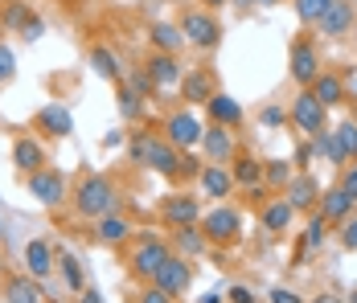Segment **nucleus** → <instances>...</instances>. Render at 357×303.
<instances>
[{"label":"nucleus","instance_id":"1","mask_svg":"<svg viewBox=\"0 0 357 303\" xmlns=\"http://www.w3.org/2000/svg\"><path fill=\"white\" fill-rule=\"evenodd\" d=\"M70 209L78 217L95 222V217H103V213L123 209V193H119V185L111 180L107 172H82L70 189Z\"/></svg>","mask_w":357,"mask_h":303},{"label":"nucleus","instance_id":"2","mask_svg":"<svg viewBox=\"0 0 357 303\" xmlns=\"http://www.w3.org/2000/svg\"><path fill=\"white\" fill-rule=\"evenodd\" d=\"M128 160L140 164L148 172H160L165 180H173L177 172V160H181V148H173L165 132H152V127H136L128 135Z\"/></svg>","mask_w":357,"mask_h":303},{"label":"nucleus","instance_id":"3","mask_svg":"<svg viewBox=\"0 0 357 303\" xmlns=\"http://www.w3.org/2000/svg\"><path fill=\"white\" fill-rule=\"evenodd\" d=\"M181 33H185V45H193V49H218L222 45V21H218V13L210 8H202V4H185L181 8Z\"/></svg>","mask_w":357,"mask_h":303},{"label":"nucleus","instance_id":"4","mask_svg":"<svg viewBox=\"0 0 357 303\" xmlns=\"http://www.w3.org/2000/svg\"><path fill=\"white\" fill-rule=\"evenodd\" d=\"M25 180V189H29V197H33L41 209H62V205L70 201V180H66V172L54 169V164H45V169L29 172V176H21Z\"/></svg>","mask_w":357,"mask_h":303},{"label":"nucleus","instance_id":"5","mask_svg":"<svg viewBox=\"0 0 357 303\" xmlns=\"http://www.w3.org/2000/svg\"><path fill=\"white\" fill-rule=\"evenodd\" d=\"M160 132L165 139L181 148V152H193V148H202V135H206V119L197 115V107H177V111H169L165 119H160Z\"/></svg>","mask_w":357,"mask_h":303},{"label":"nucleus","instance_id":"6","mask_svg":"<svg viewBox=\"0 0 357 303\" xmlns=\"http://www.w3.org/2000/svg\"><path fill=\"white\" fill-rule=\"evenodd\" d=\"M169 258H173V246H169V242H160L156 234H140V242H136L132 254H128V274L140 279V283H152L156 270L165 267Z\"/></svg>","mask_w":357,"mask_h":303},{"label":"nucleus","instance_id":"7","mask_svg":"<svg viewBox=\"0 0 357 303\" xmlns=\"http://www.w3.org/2000/svg\"><path fill=\"white\" fill-rule=\"evenodd\" d=\"M321 70H324V58H321L317 37L300 33L291 41V49H287V74H291V82H296V86H312Z\"/></svg>","mask_w":357,"mask_h":303},{"label":"nucleus","instance_id":"8","mask_svg":"<svg viewBox=\"0 0 357 303\" xmlns=\"http://www.w3.org/2000/svg\"><path fill=\"white\" fill-rule=\"evenodd\" d=\"M202 230H206V238H210V246H234L238 238H243V213L234 209V205H214L210 213H202V222H197Z\"/></svg>","mask_w":357,"mask_h":303},{"label":"nucleus","instance_id":"9","mask_svg":"<svg viewBox=\"0 0 357 303\" xmlns=\"http://www.w3.org/2000/svg\"><path fill=\"white\" fill-rule=\"evenodd\" d=\"M287 123H291L296 132H304V135H317V132L328 127V107H324L308 86H300L296 99H291V111H287Z\"/></svg>","mask_w":357,"mask_h":303},{"label":"nucleus","instance_id":"10","mask_svg":"<svg viewBox=\"0 0 357 303\" xmlns=\"http://www.w3.org/2000/svg\"><path fill=\"white\" fill-rule=\"evenodd\" d=\"M29 132L41 135V139H70L74 135L70 107H62V102H45V107H37L33 119H29Z\"/></svg>","mask_w":357,"mask_h":303},{"label":"nucleus","instance_id":"11","mask_svg":"<svg viewBox=\"0 0 357 303\" xmlns=\"http://www.w3.org/2000/svg\"><path fill=\"white\" fill-rule=\"evenodd\" d=\"M91 226H95V230H91V242H95V246H103V250H119V246H128L132 234H136V226H132V217H128L123 209L95 217Z\"/></svg>","mask_w":357,"mask_h":303},{"label":"nucleus","instance_id":"12","mask_svg":"<svg viewBox=\"0 0 357 303\" xmlns=\"http://www.w3.org/2000/svg\"><path fill=\"white\" fill-rule=\"evenodd\" d=\"M156 213H160V222H165L169 230L197 226V222H202V197H193V193H169Z\"/></svg>","mask_w":357,"mask_h":303},{"label":"nucleus","instance_id":"13","mask_svg":"<svg viewBox=\"0 0 357 303\" xmlns=\"http://www.w3.org/2000/svg\"><path fill=\"white\" fill-rule=\"evenodd\" d=\"M0 300L4 303H45L41 279H33L29 270H4V279H0Z\"/></svg>","mask_w":357,"mask_h":303},{"label":"nucleus","instance_id":"14","mask_svg":"<svg viewBox=\"0 0 357 303\" xmlns=\"http://www.w3.org/2000/svg\"><path fill=\"white\" fill-rule=\"evenodd\" d=\"M214 95H218V78L210 66H193L181 74V99H185V107H206Z\"/></svg>","mask_w":357,"mask_h":303},{"label":"nucleus","instance_id":"15","mask_svg":"<svg viewBox=\"0 0 357 303\" xmlns=\"http://www.w3.org/2000/svg\"><path fill=\"white\" fill-rule=\"evenodd\" d=\"M8 160H13V169L21 172V176H29V172L45 169L50 164V156H45V143H41V135H17L13 139V148H8Z\"/></svg>","mask_w":357,"mask_h":303},{"label":"nucleus","instance_id":"16","mask_svg":"<svg viewBox=\"0 0 357 303\" xmlns=\"http://www.w3.org/2000/svg\"><path fill=\"white\" fill-rule=\"evenodd\" d=\"M354 25H357V4L354 0H333L328 13L317 21V33H324L328 41H345L354 33Z\"/></svg>","mask_w":357,"mask_h":303},{"label":"nucleus","instance_id":"17","mask_svg":"<svg viewBox=\"0 0 357 303\" xmlns=\"http://www.w3.org/2000/svg\"><path fill=\"white\" fill-rule=\"evenodd\" d=\"M238 152V139H234V127H222V123H206V135H202V156L206 164H230Z\"/></svg>","mask_w":357,"mask_h":303},{"label":"nucleus","instance_id":"18","mask_svg":"<svg viewBox=\"0 0 357 303\" xmlns=\"http://www.w3.org/2000/svg\"><path fill=\"white\" fill-rule=\"evenodd\" d=\"M321 185H317V176H312V172H291V180H287V189H284V197L287 201H291V209H296V213H312V209H317V205H321Z\"/></svg>","mask_w":357,"mask_h":303},{"label":"nucleus","instance_id":"19","mask_svg":"<svg viewBox=\"0 0 357 303\" xmlns=\"http://www.w3.org/2000/svg\"><path fill=\"white\" fill-rule=\"evenodd\" d=\"M160 291H169V295H185L189 287H193V258H185V254H173L165 267L156 270V279H152Z\"/></svg>","mask_w":357,"mask_h":303},{"label":"nucleus","instance_id":"20","mask_svg":"<svg viewBox=\"0 0 357 303\" xmlns=\"http://www.w3.org/2000/svg\"><path fill=\"white\" fill-rule=\"evenodd\" d=\"M144 70H148V78L156 82V91L181 86V74H185V66L177 62V54H160V49H152V54L144 58Z\"/></svg>","mask_w":357,"mask_h":303},{"label":"nucleus","instance_id":"21","mask_svg":"<svg viewBox=\"0 0 357 303\" xmlns=\"http://www.w3.org/2000/svg\"><path fill=\"white\" fill-rule=\"evenodd\" d=\"M197 189H202L206 201H226L238 185H234V176H230V164H206L202 176H197Z\"/></svg>","mask_w":357,"mask_h":303},{"label":"nucleus","instance_id":"22","mask_svg":"<svg viewBox=\"0 0 357 303\" xmlns=\"http://www.w3.org/2000/svg\"><path fill=\"white\" fill-rule=\"evenodd\" d=\"M25 270L45 283V279L58 270V250H54L45 238H29V242H25Z\"/></svg>","mask_w":357,"mask_h":303},{"label":"nucleus","instance_id":"23","mask_svg":"<svg viewBox=\"0 0 357 303\" xmlns=\"http://www.w3.org/2000/svg\"><path fill=\"white\" fill-rule=\"evenodd\" d=\"M291 217H296V209H291V201H287L284 193L280 197H267V201L259 205V226L267 234H287L291 230Z\"/></svg>","mask_w":357,"mask_h":303},{"label":"nucleus","instance_id":"24","mask_svg":"<svg viewBox=\"0 0 357 303\" xmlns=\"http://www.w3.org/2000/svg\"><path fill=\"white\" fill-rule=\"evenodd\" d=\"M243 119H247L243 102L234 99V95H226V91H218L214 99L206 102V123H222V127H243Z\"/></svg>","mask_w":357,"mask_h":303},{"label":"nucleus","instance_id":"25","mask_svg":"<svg viewBox=\"0 0 357 303\" xmlns=\"http://www.w3.org/2000/svg\"><path fill=\"white\" fill-rule=\"evenodd\" d=\"M317 209L324 213V222H328V226H341V222L357 209V201L341 189V185H333V189H324V193H321V205H317Z\"/></svg>","mask_w":357,"mask_h":303},{"label":"nucleus","instance_id":"26","mask_svg":"<svg viewBox=\"0 0 357 303\" xmlns=\"http://www.w3.org/2000/svg\"><path fill=\"white\" fill-rule=\"evenodd\" d=\"M308 91H312V95H317V99L328 107V111H333V107H341V102L349 99V91H345V78H341L337 70H321V74H317V82H312Z\"/></svg>","mask_w":357,"mask_h":303},{"label":"nucleus","instance_id":"27","mask_svg":"<svg viewBox=\"0 0 357 303\" xmlns=\"http://www.w3.org/2000/svg\"><path fill=\"white\" fill-rule=\"evenodd\" d=\"M230 176H234L238 189H259V185H263V160L250 156V152H234V160H230Z\"/></svg>","mask_w":357,"mask_h":303},{"label":"nucleus","instance_id":"28","mask_svg":"<svg viewBox=\"0 0 357 303\" xmlns=\"http://www.w3.org/2000/svg\"><path fill=\"white\" fill-rule=\"evenodd\" d=\"M173 254H185V258H197V254H206L210 250V238H206V230L202 226H181V230H173Z\"/></svg>","mask_w":357,"mask_h":303},{"label":"nucleus","instance_id":"29","mask_svg":"<svg viewBox=\"0 0 357 303\" xmlns=\"http://www.w3.org/2000/svg\"><path fill=\"white\" fill-rule=\"evenodd\" d=\"M91 66H95L99 78H107L111 86H119V82L128 78V74H123V62H119V54L107 49V45H91Z\"/></svg>","mask_w":357,"mask_h":303},{"label":"nucleus","instance_id":"30","mask_svg":"<svg viewBox=\"0 0 357 303\" xmlns=\"http://www.w3.org/2000/svg\"><path fill=\"white\" fill-rule=\"evenodd\" d=\"M148 41H152V49H160V54H181L185 33H181V25H173V21H152V25H148Z\"/></svg>","mask_w":357,"mask_h":303},{"label":"nucleus","instance_id":"31","mask_svg":"<svg viewBox=\"0 0 357 303\" xmlns=\"http://www.w3.org/2000/svg\"><path fill=\"white\" fill-rule=\"evenodd\" d=\"M115 99H119V115H123L128 123H136V127H140L144 115H148V99H144V95H136L128 82H119V86H115Z\"/></svg>","mask_w":357,"mask_h":303},{"label":"nucleus","instance_id":"32","mask_svg":"<svg viewBox=\"0 0 357 303\" xmlns=\"http://www.w3.org/2000/svg\"><path fill=\"white\" fill-rule=\"evenodd\" d=\"M308 139H312V152H317V156H324V160H328L337 172L349 164V160H345V152H341V143H337V132H333V127H324V132L308 135Z\"/></svg>","mask_w":357,"mask_h":303},{"label":"nucleus","instance_id":"33","mask_svg":"<svg viewBox=\"0 0 357 303\" xmlns=\"http://www.w3.org/2000/svg\"><path fill=\"white\" fill-rule=\"evenodd\" d=\"M29 17H33L29 0H4V8H0V29H8V33H21V29L29 25Z\"/></svg>","mask_w":357,"mask_h":303},{"label":"nucleus","instance_id":"34","mask_svg":"<svg viewBox=\"0 0 357 303\" xmlns=\"http://www.w3.org/2000/svg\"><path fill=\"white\" fill-rule=\"evenodd\" d=\"M58 274H62V283H66V291H82L86 287V279H82V263L74 258L70 250H58Z\"/></svg>","mask_w":357,"mask_h":303},{"label":"nucleus","instance_id":"35","mask_svg":"<svg viewBox=\"0 0 357 303\" xmlns=\"http://www.w3.org/2000/svg\"><path fill=\"white\" fill-rule=\"evenodd\" d=\"M291 172H296L291 160H263V185L275 189V193H284L287 180H291Z\"/></svg>","mask_w":357,"mask_h":303},{"label":"nucleus","instance_id":"36","mask_svg":"<svg viewBox=\"0 0 357 303\" xmlns=\"http://www.w3.org/2000/svg\"><path fill=\"white\" fill-rule=\"evenodd\" d=\"M202 169H206V156H197V152H181L177 172H173V185H197Z\"/></svg>","mask_w":357,"mask_h":303},{"label":"nucleus","instance_id":"37","mask_svg":"<svg viewBox=\"0 0 357 303\" xmlns=\"http://www.w3.org/2000/svg\"><path fill=\"white\" fill-rule=\"evenodd\" d=\"M324 234H328V222H324L321 209H312V217H308V230H304V250H321V246H324Z\"/></svg>","mask_w":357,"mask_h":303},{"label":"nucleus","instance_id":"38","mask_svg":"<svg viewBox=\"0 0 357 303\" xmlns=\"http://www.w3.org/2000/svg\"><path fill=\"white\" fill-rule=\"evenodd\" d=\"M328 4H333V0H291V8H296V17H300L304 25H317L324 13H328Z\"/></svg>","mask_w":357,"mask_h":303},{"label":"nucleus","instance_id":"39","mask_svg":"<svg viewBox=\"0 0 357 303\" xmlns=\"http://www.w3.org/2000/svg\"><path fill=\"white\" fill-rule=\"evenodd\" d=\"M333 132H337V143H341L345 160H357V119H345V123H337Z\"/></svg>","mask_w":357,"mask_h":303},{"label":"nucleus","instance_id":"40","mask_svg":"<svg viewBox=\"0 0 357 303\" xmlns=\"http://www.w3.org/2000/svg\"><path fill=\"white\" fill-rule=\"evenodd\" d=\"M123 82H128V86H132L136 95H144V99H156V95H160V91H156V82L148 78V70H144V66L128 70V78H123Z\"/></svg>","mask_w":357,"mask_h":303},{"label":"nucleus","instance_id":"41","mask_svg":"<svg viewBox=\"0 0 357 303\" xmlns=\"http://www.w3.org/2000/svg\"><path fill=\"white\" fill-rule=\"evenodd\" d=\"M13 78H17V54L0 41V86H8Z\"/></svg>","mask_w":357,"mask_h":303},{"label":"nucleus","instance_id":"42","mask_svg":"<svg viewBox=\"0 0 357 303\" xmlns=\"http://www.w3.org/2000/svg\"><path fill=\"white\" fill-rule=\"evenodd\" d=\"M136 303H177V295L160 291L156 283H144V287H140V295H136Z\"/></svg>","mask_w":357,"mask_h":303},{"label":"nucleus","instance_id":"43","mask_svg":"<svg viewBox=\"0 0 357 303\" xmlns=\"http://www.w3.org/2000/svg\"><path fill=\"white\" fill-rule=\"evenodd\" d=\"M337 238H341V246H345V250H357V209L345 217V222H341Z\"/></svg>","mask_w":357,"mask_h":303},{"label":"nucleus","instance_id":"44","mask_svg":"<svg viewBox=\"0 0 357 303\" xmlns=\"http://www.w3.org/2000/svg\"><path fill=\"white\" fill-rule=\"evenodd\" d=\"M259 123H263V127H284L287 111L284 107H263V111H259Z\"/></svg>","mask_w":357,"mask_h":303},{"label":"nucleus","instance_id":"45","mask_svg":"<svg viewBox=\"0 0 357 303\" xmlns=\"http://www.w3.org/2000/svg\"><path fill=\"white\" fill-rule=\"evenodd\" d=\"M337 185H341V189H345V193H349V197L357 201V164H345V169H341V180H337Z\"/></svg>","mask_w":357,"mask_h":303},{"label":"nucleus","instance_id":"46","mask_svg":"<svg viewBox=\"0 0 357 303\" xmlns=\"http://www.w3.org/2000/svg\"><path fill=\"white\" fill-rule=\"evenodd\" d=\"M312 156H317V152H312V139H308V143H300V148H296V169L308 172V169H312Z\"/></svg>","mask_w":357,"mask_h":303},{"label":"nucleus","instance_id":"47","mask_svg":"<svg viewBox=\"0 0 357 303\" xmlns=\"http://www.w3.org/2000/svg\"><path fill=\"white\" fill-rule=\"evenodd\" d=\"M41 33H45V21L33 13V17H29V25L21 29V37H25V41H41Z\"/></svg>","mask_w":357,"mask_h":303},{"label":"nucleus","instance_id":"48","mask_svg":"<svg viewBox=\"0 0 357 303\" xmlns=\"http://www.w3.org/2000/svg\"><path fill=\"white\" fill-rule=\"evenodd\" d=\"M271 303H304V295H296L291 287H271V295H267Z\"/></svg>","mask_w":357,"mask_h":303},{"label":"nucleus","instance_id":"49","mask_svg":"<svg viewBox=\"0 0 357 303\" xmlns=\"http://www.w3.org/2000/svg\"><path fill=\"white\" fill-rule=\"evenodd\" d=\"M226 300H230V303H255V291H250V287H243V283H234V287L226 291Z\"/></svg>","mask_w":357,"mask_h":303},{"label":"nucleus","instance_id":"50","mask_svg":"<svg viewBox=\"0 0 357 303\" xmlns=\"http://www.w3.org/2000/svg\"><path fill=\"white\" fill-rule=\"evenodd\" d=\"M308 303H345V295H337V291H321V295H312Z\"/></svg>","mask_w":357,"mask_h":303},{"label":"nucleus","instance_id":"51","mask_svg":"<svg viewBox=\"0 0 357 303\" xmlns=\"http://www.w3.org/2000/svg\"><path fill=\"white\" fill-rule=\"evenodd\" d=\"M78 295H82L78 303H103V295H99V287H82Z\"/></svg>","mask_w":357,"mask_h":303},{"label":"nucleus","instance_id":"52","mask_svg":"<svg viewBox=\"0 0 357 303\" xmlns=\"http://www.w3.org/2000/svg\"><path fill=\"white\" fill-rule=\"evenodd\" d=\"M202 8H210V13H218V8H226V4H234V0H197Z\"/></svg>","mask_w":357,"mask_h":303},{"label":"nucleus","instance_id":"53","mask_svg":"<svg viewBox=\"0 0 357 303\" xmlns=\"http://www.w3.org/2000/svg\"><path fill=\"white\" fill-rule=\"evenodd\" d=\"M202 303H226V295L222 291H210V295H202Z\"/></svg>","mask_w":357,"mask_h":303},{"label":"nucleus","instance_id":"54","mask_svg":"<svg viewBox=\"0 0 357 303\" xmlns=\"http://www.w3.org/2000/svg\"><path fill=\"white\" fill-rule=\"evenodd\" d=\"M234 4H238V8H255V0H234Z\"/></svg>","mask_w":357,"mask_h":303},{"label":"nucleus","instance_id":"55","mask_svg":"<svg viewBox=\"0 0 357 303\" xmlns=\"http://www.w3.org/2000/svg\"><path fill=\"white\" fill-rule=\"evenodd\" d=\"M255 4H263V8H271V4H280V0H255Z\"/></svg>","mask_w":357,"mask_h":303},{"label":"nucleus","instance_id":"56","mask_svg":"<svg viewBox=\"0 0 357 303\" xmlns=\"http://www.w3.org/2000/svg\"><path fill=\"white\" fill-rule=\"evenodd\" d=\"M345 303H357V287H354V291H349V300H345Z\"/></svg>","mask_w":357,"mask_h":303},{"label":"nucleus","instance_id":"57","mask_svg":"<svg viewBox=\"0 0 357 303\" xmlns=\"http://www.w3.org/2000/svg\"><path fill=\"white\" fill-rule=\"evenodd\" d=\"M0 238H4V230H0Z\"/></svg>","mask_w":357,"mask_h":303},{"label":"nucleus","instance_id":"58","mask_svg":"<svg viewBox=\"0 0 357 303\" xmlns=\"http://www.w3.org/2000/svg\"><path fill=\"white\" fill-rule=\"evenodd\" d=\"M0 303H4V300H0Z\"/></svg>","mask_w":357,"mask_h":303}]
</instances>
